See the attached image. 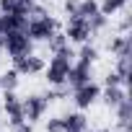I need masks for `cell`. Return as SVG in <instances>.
Returning a JSON list of instances; mask_svg holds the SVG:
<instances>
[{
	"label": "cell",
	"mask_w": 132,
	"mask_h": 132,
	"mask_svg": "<svg viewBox=\"0 0 132 132\" xmlns=\"http://www.w3.org/2000/svg\"><path fill=\"white\" fill-rule=\"evenodd\" d=\"M62 124H65V132H86L88 129V119L83 111H70L62 117Z\"/></svg>",
	"instance_id": "30bf717a"
},
{
	"label": "cell",
	"mask_w": 132,
	"mask_h": 132,
	"mask_svg": "<svg viewBox=\"0 0 132 132\" xmlns=\"http://www.w3.org/2000/svg\"><path fill=\"white\" fill-rule=\"evenodd\" d=\"M86 21H88V26H91V31H101V29L106 26V16H104L101 11H98V13H93L91 18H86Z\"/></svg>",
	"instance_id": "44dd1931"
},
{
	"label": "cell",
	"mask_w": 132,
	"mask_h": 132,
	"mask_svg": "<svg viewBox=\"0 0 132 132\" xmlns=\"http://www.w3.org/2000/svg\"><path fill=\"white\" fill-rule=\"evenodd\" d=\"M3 16V31H26L29 18L21 13H0Z\"/></svg>",
	"instance_id": "7c38bea8"
},
{
	"label": "cell",
	"mask_w": 132,
	"mask_h": 132,
	"mask_svg": "<svg viewBox=\"0 0 132 132\" xmlns=\"http://www.w3.org/2000/svg\"><path fill=\"white\" fill-rule=\"evenodd\" d=\"M106 47H109V52H111L114 57H119V54H129V52H132V39H129L127 34H119V36H114Z\"/></svg>",
	"instance_id": "4fadbf2b"
},
{
	"label": "cell",
	"mask_w": 132,
	"mask_h": 132,
	"mask_svg": "<svg viewBox=\"0 0 132 132\" xmlns=\"http://www.w3.org/2000/svg\"><path fill=\"white\" fill-rule=\"evenodd\" d=\"M78 3H80V0H65V11H68L70 16L78 11Z\"/></svg>",
	"instance_id": "d4e9b609"
},
{
	"label": "cell",
	"mask_w": 132,
	"mask_h": 132,
	"mask_svg": "<svg viewBox=\"0 0 132 132\" xmlns=\"http://www.w3.org/2000/svg\"><path fill=\"white\" fill-rule=\"evenodd\" d=\"M18 73L11 68V70H5L3 75H0V88H3V91H16V86H18Z\"/></svg>",
	"instance_id": "e0dca14e"
},
{
	"label": "cell",
	"mask_w": 132,
	"mask_h": 132,
	"mask_svg": "<svg viewBox=\"0 0 132 132\" xmlns=\"http://www.w3.org/2000/svg\"><path fill=\"white\" fill-rule=\"evenodd\" d=\"M21 104H23V119L31 122V124L39 122V119L47 114V109H49V101H47L42 93H31V96H26Z\"/></svg>",
	"instance_id": "277c9868"
},
{
	"label": "cell",
	"mask_w": 132,
	"mask_h": 132,
	"mask_svg": "<svg viewBox=\"0 0 132 132\" xmlns=\"http://www.w3.org/2000/svg\"><path fill=\"white\" fill-rule=\"evenodd\" d=\"M96 98H101V88H98L93 80H88V83L73 88V104H75L78 109H88Z\"/></svg>",
	"instance_id": "8992f818"
},
{
	"label": "cell",
	"mask_w": 132,
	"mask_h": 132,
	"mask_svg": "<svg viewBox=\"0 0 132 132\" xmlns=\"http://www.w3.org/2000/svg\"><path fill=\"white\" fill-rule=\"evenodd\" d=\"M117 73L122 75L124 83H129V54H119L117 57Z\"/></svg>",
	"instance_id": "ffe728a7"
},
{
	"label": "cell",
	"mask_w": 132,
	"mask_h": 132,
	"mask_svg": "<svg viewBox=\"0 0 132 132\" xmlns=\"http://www.w3.org/2000/svg\"><path fill=\"white\" fill-rule=\"evenodd\" d=\"M73 57H75V52H73L70 44H65L60 52H54V57L49 60V65L44 68V78H47V83L52 88H62L65 86V80H68V70H70V65H73Z\"/></svg>",
	"instance_id": "6da1fadb"
},
{
	"label": "cell",
	"mask_w": 132,
	"mask_h": 132,
	"mask_svg": "<svg viewBox=\"0 0 132 132\" xmlns=\"http://www.w3.org/2000/svg\"><path fill=\"white\" fill-rule=\"evenodd\" d=\"M47 44H49V52L54 54V52H60V49H62L65 44H70V42H68V36H65V34H60V31H54V34H52V36L47 39Z\"/></svg>",
	"instance_id": "ac0fdd59"
},
{
	"label": "cell",
	"mask_w": 132,
	"mask_h": 132,
	"mask_svg": "<svg viewBox=\"0 0 132 132\" xmlns=\"http://www.w3.org/2000/svg\"><path fill=\"white\" fill-rule=\"evenodd\" d=\"M57 21L52 18V16H47V13H42V16H34L29 23H26V36L31 39V42H47L54 31H57Z\"/></svg>",
	"instance_id": "7a4b0ae2"
},
{
	"label": "cell",
	"mask_w": 132,
	"mask_h": 132,
	"mask_svg": "<svg viewBox=\"0 0 132 132\" xmlns=\"http://www.w3.org/2000/svg\"><path fill=\"white\" fill-rule=\"evenodd\" d=\"M91 26H88V21L86 18H80V16H70L68 18V29H65V36H68V42H78V44H83V42H88L91 39Z\"/></svg>",
	"instance_id": "5b68a950"
},
{
	"label": "cell",
	"mask_w": 132,
	"mask_h": 132,
	"mask_svg": "<svg viewBox=\"0 0 132 132\" xmlns=\"http://www.w3.org/2000/svg\"><path fill=\"white\" fill-rule=\"evenodd\" d=\"M127 3H129V0H104V3L98 5V11L109 18V16H114L117 11H122V8H127Z\"/></svg>",
	"instance_id": "2e32d148"
},
{
	"label": "cell",
	"mask_w": 132,
	"mask_h": 132,
	"mask_svg": "<svg viewBox=\"0 0 132 132\" xmlns=\"http://www.w3.org/2000/svg\"><path fill=\"white\" fill-rule=\"evenodd\" d=\"M13 132H34V124L31 122H21V124L13 127Z\"/></svg>",
	"instance_id": "cb8c5ba5"
},
{
	"label": "cell",
	"mask_w": 132,
	"mask_h": 132,
	"mask_svg": "<svg viewBox=\"0 0 132 132\" xmlns=\"http://www.w3.org/2000/svg\"><path fill=\"white\" fill-rule=\"evenodd\" d=\"M101 96H104V104H106L109 109H117V106H119V104H122L124 98H129V96H127V88H124V86H106Z\"/></svg>",
	"instance_id": "8fae6325"
},
{
	"label": "cell",
	"mask_w": 132,
	"mask_h": 132,
	"mask_svg": "<svg viewBox=\"0 0 132 132\" xmlns=\"http://www.w3.org/2000/svg\"><path fill=\"white\" fill-rule=\"evenodd\" d=\"M31 39L26 36V31H3V49L8 52V57H21L31 52Z\"/></svg>",
	"instance_id": "3957f363"
},
{
	"label": "cell",
	"mask_w": 132,
	"mask_h": 132,
	"mask_svg": "<svg viewBox=\"0 0 132 132\" xmlns=\"http://www.w3.org/2000/svg\"><path fill=\"white\" fill-rule=\"evenodd\" d=\"M88 80H91V62H83V60L73 62L70 70H68V80L65 83H68L70 88H78V86H83Z\"/></svg>",
	"instance_id": "9c48e42d"
},
{
	"label": "cell",
	"mask_w": 132,
	"mask_h": 132,
	"mask_svg": "<svg viewBox=\"0 0 132 132\" xmlns=\"http://www.w3.org/2000/svg\"><path fill=\"white\" fill-rule=\"evenodd\" d=\"M47 132H65L62 117H57V119H49V122H47Z\"/></svg>",
	"instance_id": "7402d4cb"
},
{
	"label": "cell",
	"mask_w": 132,
	"mask_h": 132,
	"mask_svg": "<svg viewBox=\"0 0 132 132\" xmlns=\"http://www.w3.org/2000/svg\"><path fill=\"white\" fill-rule=\"evenodd\" d=\"M3 109H5V114H8L11 127L26 122V119H23V104H21V98L16 96V91H5V96H3Z\"/></svg>",
	"instance_id": "ba28073f"
},
{
	"label": "cell",
	"mask_w": 132,
	"mask_h": 132,
	"mask_svg": "<svg viewBox=\"0 0 132 132\" xmlns=\"http://www.w3.org/2000/svg\"><path fill=\"white\" fill-rule=\"evenodd\" d=\"M129 119H132V101L124 98L117 106V124L122 127V132H129Z\"/></svg>",
	"instance_id": "5bb4252c"
},
{
	"label": "cell",
	"mask_w": 132,
	"mask_h": 132,
	"mask_svg": "<svg viewBox=\"0 0 132 132\" xmlns=\"http://www.w3.org/2000/svg\"><path fill=\"white\" fill-rule=\"evenodd\" d=\"M106 86H124V88H127V83H124V80H122V75H119V73H117V70H114V73H109V75H106Z\"/></svg>",
	"instance_id": "603a6c76"
},
{
	"label": "cell",
	"mask_w": 132,
	"mask_h": 132,
	"mask_svg": "<svg viewBox=\"0 0 132 132\" xmlns=\"http://www.w3.org/2000/svg\"><path fill=\"white\" fill-rule=\"evenodd\" d=\"M93 13H98V0H80L78 3V11L73 16H80V18H91Z\"/></svg>",
	"instance_id": "9a60e30c"
},
{
	"label": "cell",
	"mask_w": 132,
	"mask_h": 132,
	"mask_svg": "<svg viewBox=\"0 0 132 132\" xmlns=\"http://www.w3.org/2000/svg\"><path fill=\"white\" fill-rule=\"evenodd\" d=\"M98 57V49L93 47V44H88V42H83V47H80V52H78V60H83V62H91L93 65V60Z\"/></svg>",
	"instance_id": "d6986e66"
},
{
	"label": "cell",
	"mask_w": 132,
	"mask_h": 132,
	"mask_svg": "<svg viewBox=\"0 0 132 132\" xmlns=\"http://www.w3.org/2000/svg\"><path fill=\"white\" fill-rule=\"evenodd\" d=\"M13 70L18 75H36L44 70V60L36 57V54H21V57H13Z\"/></svg>",
	"instance_id": "52a82bcc"
},
{
	"label": "cell",
	"mask_w": 132,
	"mask_h": 132,
	"mask_svg": "<svg viewBox=\"0 0 132 132\" xmlns=\"http://www.w3.org/2000/svg\"><path fill=\"white\" fill-rule=\"evenodd\" d=\"M0 34H3V16H0Z\"/></svg>",
	"instance_id": "484cf974"
}]
</instances>
